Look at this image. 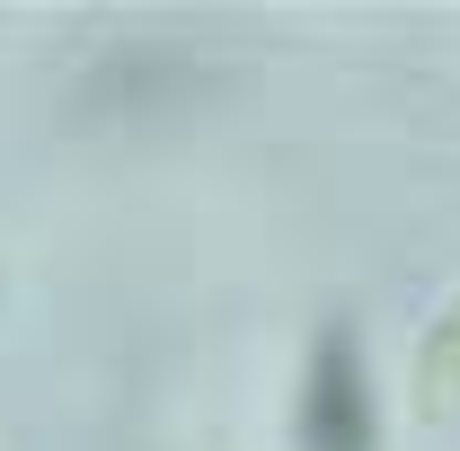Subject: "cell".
Here are the masks:
<instances>
[{
  "label": "cell",
  "instance_id": "6da1fadb",
  "mask_svg": "<svg viewBox=\"0 0 460 451\" xmlns=\"http://www.w3.org/2000/svg\"><path fill=\"white\" fill-rule=\"evenodd\" d=\"M301 451H372V390L345 328H328L301 372Z\"/></svg>",
  "mask_w": 460,
  "mask_h": 451
}]
</instances>
